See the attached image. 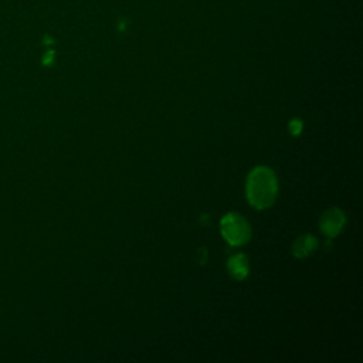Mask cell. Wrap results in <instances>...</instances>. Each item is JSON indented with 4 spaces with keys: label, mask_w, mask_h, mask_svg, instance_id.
<instances>
[{
    "label": "cell",
    "mask_w": 363,
    "mask_h": 363,
    "mask_svg": "<svg viewBox=\"0 0 363 363\" xmlns=\"http://www.w3.org/2000/svg\"><path fill=\"white\" fill-rule=\"evenodd\" d=\"M228 271L230 274L237 278V279H242L247 277L248 274V261L247 257L242 254H235L234 257H231L228 259Z\"/></svg>",
    "instance_id": "5"
},
{
    "label": "cell",
    "mask_w": 363,
    "mask_h": 363,
    "mask_svg": "<svg viewBox=\"0 0 363 363\" xmlns=\"http://www.w3.org/2000/svg\"><path fill=\"white\" fill-rule=\"evenodd\" d=\"M345 221H346V218H345L343 211H340L339 208H329L328 211H325L322 214V217L319 220V225L325 235L335 237L343 228Z\"/></svg>",
    "instance_id": "3"
},
{
    "label": "cell",
    "mask_w": 363,
    "mask_h": 363,
    "mask_svg": "<svg viewBox=\"0 0 363 363\" xmlns=\"http://www.w3.org/2000/svg\"><path fill=\"white\" fill-rule=\"evenodd\" d=\"M221 233L223 237L231 245H241L248 241L251 235L250 224L245 218L238 214H225L221 220Z\"/></svg>",
    "instance_id": "2"
},
{
    "label": "cell",
    "mask_w": 363,
    "mask_h": 363,
    "mask_svg": "<svg viewBox=\"0 0 363 363\" xmlns=\"http://www.w3.org/2000/svg\"><path fill=\"white\" fill-rule=\"evenodd\" d=\"M278 191L274 172L265 166L255 167L247 179V199L257 208L269 207Z\"/></svg>",
    "instance_id": "1"
},
{
    "label": "cell",
    "mask_w": 363,
    "mask_h": 363,
    "mask_svg": "<svg viewBox=\"0 0 363 363\" xmlns=\"http://www.w3.org/2000/svg\"><path fill=\"white\" fill-rule=\"evenodd\" d=\"M316 245H318L316 238L312 234H305L295 240V242L292 245V252L295 257L303 258V257L309 255L315 250Z\"/></svg>",
    "instance_id": "4"
}]
</instances>
